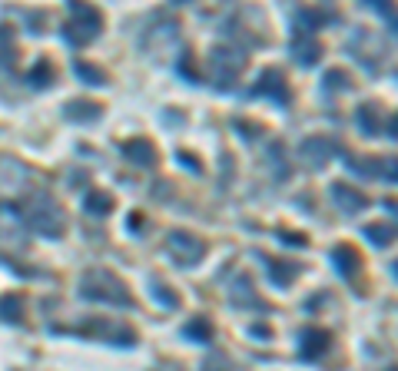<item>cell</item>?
I'll use <instances>...</instances> for the list:
<instances>
[{
  "mask_svg": "<svg viewBox=\"0 0 398 371\" xmlns=\"http://www.w3.org/2000/svg\"><path fill=\"white\" fill-rule=\"evenodd\" d=\"M80 292H83V298H93V302H113V305H127V308L133 305L130 288L113 272H107V268L87 272V276L80 278Z\"/></svg>",
  "mask_w": 398,
  "mask_h": 371,
  "instance_id": "1",
  "label": "cell"
},
{
  "mask_svg": "<svg viewBox=\"0 0 398 371\" xmlns=\"http://www.w3.org/2000/svg\"><path fill=\"white\" fill-rule=\"evenodd\" d=\"M100 27H103L100 10L83 7V4H73V7H70L67 27H63V37H67L73 47H83V43H90V40H97Z\"/></svg>",
  "mask_w": 398,
  "mask_h": 371,
  "instance_id": "2",
  "label": "cell"
},
{
  "mask_svg": "<svg viewBox=\"0 0 398 371\" xmlns=\"http://www.w3.org/2000/svg\"><path fill=\"white\" fill-rule=\"evenodd\" d=\"M169 256H173L176 266L189 268V266H196V262L206 256V242L199 236H193V232L179 229V232L169 236Z\"/></svg>",
  "mask_w": 398,
  "mask_h": 371,
  "instance_id": "3",
  "label": "cell"
},
{
  "mask_svg": "<svg viewBox=\"0 0 398 371\" xmlns=\"http://www.w3.org/2000/svg\"><path fill=\"white\" fill-rule=\"evenodd\" d=\"M243 67H246L243 53H236V50H223V47L213 50V73H216V83L219 86H233L236 76L243 73Z\"/></svg>",
  "mask_w": 398,
  "mask_h": 371,
  "instance_id": "4",
  "label": "cell"
},
{
  "mask_svg": "<svg viewBox=\"0 0 398 371\" xmlns=\"http://www.w3.org/2000/svg\"><path fill=\"white\" fill-rule=\"evenodd\" d=\"M256 96H272L276 103H289V86H286V76L279 73V70H263V76H259V83L253 86Z\"/></svg>",
  "mask_w": 398,
  "mask_h": 371,
  "instance_id": "5",
  "label": "cell"
},
{
  "mask_svg": "<svg viewBox=\"0 0 398 371\" xmlns=\"http://www.w3.org/2000/svg\"><path fill=\"white\" fill-rule=\"evenodd\" d=\"M332 202H335L342 212H359L369 206V196L359 189H352V186H345V182H335V186H332Z\"/></svg>",
  "mask_w": 398,
  "mask_h": 371,
  "instance_id": "6",
  "label": "cell"
},
{
  "mask_svg": "<svg viewBox=\"0 0 398 371\" xmlns=\"http://www.w3.org/2000/svg\"><path fill=\"white\" fill-rule=\"evenodd\" d=\"M332 262H335V268H339L345 278H352L355 272H362V256H359V249L349 246V242H342V246L332 249Z\"/></svg>",
  "mask_w": 398,
  "mask_h": 371,
  "instance_id": "7",
  "label": "cell"
},
{
  "mask_svg": "<svg viewBox=\"0 0 398 371\" xmlns=\"http://www.w3.org/2000/svg\"><path fill=\"white\" fill-rule=\"evenodd\" d=\"M332 152H335V143H332V140H322V136H312V140L302 143V156H305V162H312L315 169L332 160Z\"/></svg>",
  "mask_w": 398,
  "mask_h": 371,
  "instance_id": "8",
  "label": "cell"
},
{
  "mask_svg": "<svg viewBox=\"0 0 398 371\" xmlns=\"http://www.w3.org/2000/svg\"><path fill=\"white\" fill-rule=\"evenodd\" d=\"M332 345V335L325 332V328H309V332L302 335V358H309V362H315V358H322L325 355V348Z\"/></svg>",
  "mask_w": 398,
  "mask_h": 371,
  "instance_id": "9",
  "label": "cell"
},
{
  "mask_svg": "<svg viewBox=\"0 0 398 371\" xmlns=\"http://www.w3.org/2000/svg\"><path fill=\"white\" fill-rule=\"evenodd\" d=\"M123 152H127V160L133 162V166H156V146L146 143L143 136H140V140L123 143Z\"/></svg>",
  "mask_w": 398,
  "mask_h": 371,
  "instance_id": "10",
  "label": "cell"
},
{
  "mask_svg": "<svg viewBox=\"0 0 398 371\" xmlns=\"http://www.w3.org/2000/svg\"><path fill=\"white\" fill-rule=\"evenodd\" d=\"M100 110L103 106L100 103H90V100H73V103L63 106V116H67L70 123H90V120H97Z\"/></svg>",
  "mask_w": 398,
  "mask_h": 371,
  "instance_id": "11",
  "label": "cell"
},
{
  "mask_svg": "<svg viewBox=\"0 0 398 371\" xmlns=\"http://www.w3.org/2000/svg\"><path fill=\"white\" fill-rule=\"evenodd\" d=\"M87 212H93V216H110L113 212V196L103 189H93L87 196Z\"/></svg>",
  "mask_w": 398,
  "mask_h": 371,
  "instance_id": "12",
  "label": "cell"
},
{
  "mask_svg": "<svg viewBox=\"0 0 398 371\" xmlns=\"http://www.w3.org/2000/svg\"><path fill=\"white\" fill-rule=\"evenodd\" d=\"M299 272H302V266H295V262H276V266H272V282L286 288L299 278Z\"/></svg>",
  "mask_w": 398,
  "mask_h": 371,
  "instance_id": "13",
  "label": "cell"
},
{
  "mask_svg": "<svg viewBox=\"0 0 398 371\" xmlns=\"http://www.w3.org/2000/svg\"><path fill=\"white\" fill-rule=\"evenodd\" d=\"M355 120H359V130L365 136H375V133H379V110H375V106H362Z\"/></svg>",
  "mask_w": 398,
  "mask_h": 371,
  "instance_id": "14",
  "label": "cell"
},
{
  "mask_svg": "<svg viewBox=\"0 0 398 371\" xmlns=\"http://www.w3.org/2000/svg\"><path fill=\"white\" fill-rule=\"evenodd\" d=\"M0 318H7V322H23V302L20 298H4V305H0Z\"/></svg>",
  "mask_w": 398,
  "mask_h": 371,
  "instance_id": "15",
  "label": "cell"
},
{
  "mask_svg": "<svg viewBox=\"0 0 398 371\" xmlns=\"http://www.w3.org/2000/svg\"><path fill=\"white\" fill-rule=\"evenodd\" d=\"M292 53H295V60H299V63H305V67H312V63L319 60L322 47H319V43H315V40H309V47H299V43H295V47H292Z\"/></svg>",
  "mask_w": 398,
  "mask_h": 371,
  "instance_id": "16",
  "label": "cell"
},
{
  "mask_svg": "<svg viewBox=\"0 0 398 371\" xmlns=\"http://www.w3.org/2000/svg\"><path fill=\"white\" fill-rule=\"evenodd\" d=\"M30 80H33V86H50V80H53V63H50V60L43 57V60L37 63V67H33Z\"/></svg>",
  "mask_w": 398,
  "mask_h": 371,
  "instance_id": "17",
  "label": "cell"
},
{
  "mask_svg": "<svg viewBox=\"0 0 398 371\" xmlns=\"http://www.w3.org/2000/svg\"><path fill=\"white\" fill-rule=\"evenodd\" d=\"M186 335H189V338H203V342H209V338H213V325H209V318H193V325L186 328Z\"/></svg>",
  "mask_w": 398,
  "mask_h": 371,
  "instance_id": "18",
  "label": "cell"
},
{
  "mask_svg": "<svg viewBox=\"0 0 398 371\" xmlns=\"http://www.w3.org/2000/svg\"><path fill=\"white\" fill-rule=\"evenodd\" d=\"M153 286H156V292H159V296H156L159 302L169 305V308H179V296H176V288H166L159 278H153Z\"/></svg>",
  "mask_w": 398,
  "mask_h": 371,
  "instance_id": "19",
  "label": "cell"
},
{
  "mask_svg": "<svg viewBox=\"0 0 398 371\" xmlns=\"http://www.w3.org/2000/svg\"><path fill=\"white\" fill-rule=\"evenodd\" d=\"M365 236L375 239V246H389V242H392V226H382V222H379V226H369V229H365Z\"/></svg>",
  "mask_w": 398,
  "mask_h": 371,
  "instance_id": "20",
  "label": "cell"
},
{
  "mask_svg": "<svg viewBox=\"0 0 398 371\" xmlns=\"http://www.w3.org/2000/svg\"><path fill=\"white\" fill-rule=\"evenodd\" d=\"M77 70H80V76H87L90 83H97V86L107 83V73H103V70H97V67H90V63H83V60L77 63Z\"/></svg>",
  "mask_w": 398,
  "mask_h": 371,
  "instance_id": "21",
  "label": "cell"
}]
</instances>
